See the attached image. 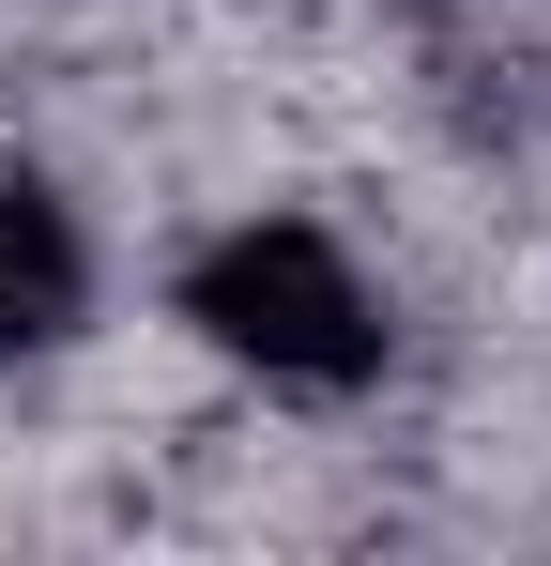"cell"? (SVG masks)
Returning <instances> with one entry per match:
<instances>
[{
    "label": "cell",
    "mask_w": 551,
    "mask_h": 566,
    "mask_svg": "<svg viewBox=\"0 0 551 566\" xmlns=\"http://www.w3.org/2000/svg\"><path fill=\"white\" fill-rule=\"evenodd\" d=\"M92 306H107V245H92V214L46 169H0V382L15 368H62L92 337Z\"/></svg>",
    "instance_id": "cell-2"
},
{
    "label": "cell",
    "mask_w": 551,
    "mask_h": 566,
    "mask_svg": "<svg viewBox=\"0 0 551 566\" xmlns=\"http://www.w3.org/2000/svg\"><path fill=\"white\" fill-rule=\"evenodd\" d=\"M169 322H184V353H215L261 398H306V413H337V398H367L398 368V291L306 199H230L169 261Z\"/></svg>",
    "instance_id": "cell-1"
}]
</instances>
